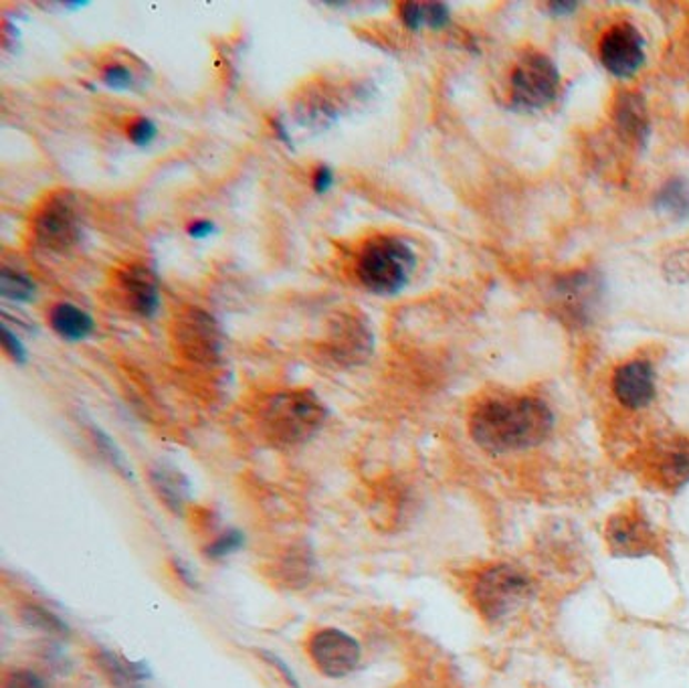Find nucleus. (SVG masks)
Listing matches in <instances>:
<instances>
[{"label": "nucleus", "instance_id": "f704fd0d", "mask_svg": "<svg viewBox=\"0 0 689 688\" xmlns=\"http://www.w3.org/2000/svg\"><path fill=\"white\" fill-rule=\"evenodd\" d=\"M271 131H273L275 138H278L280 143L285 144L288 148H293L292 136H290V132H288L285 124H283L280 118L271 119Z\"/></svg>", "mask_w": 689, "mask_h": 688}, {"label": "nucleus", "instance_id": "1a4fd4ad", "mask_svg": "<svg viewBox=\"0 0 689 688\" xmlns=\"http://www.w3.org/2000/svg\"><path fill=\"white\" fill-rule=\"evenodd\" d=\"M601 61L619 80H629L645 63V41L629 23L615 24L601 39Z\"/></svg>", "mask_w": 689, "mask_h": 688}, {"label": "nucleus", "instance_id": "423d86ee", "mask_svg": "<svg viewBox=\"0 0 689 688\" xmlns=\"http://www.w3.org/2000/svg\"><path fill=\"white\" fill-rule=\"evenodd\" d=\"M561 90V72L542 53H526L512 73V106L536 112L550 106Z\"/></svg>", "mask_w": 689, "mask_h": 688}, {"label": "nucleus", "instance_id": "0eeeda50", "mask_svg": "<svg viewBox=\"0 0 689 688\" xmlns=\"http://www.w3.org/2000/svg\"><path fill=\"white\" fill-rule=\"evenodd\" d=\"M175 343L188 361L211 365L222 353L221 326L205 310H182L175 321Z\"/></svg>", "mask_w": 689, "mask_h": 688}, {"label": "nucleus", "instance_id": "7c9ffc66", "mask_svg": "<svg viewBox=\"0 0 689 688\" xmlns=\"http://www.w3.org/2000/svg\"><path fill=\"white\" fill-rule=\"evenodd\" d=\"M4 688H48L43 678L36 677L35 673L31 670H14L11 673L7 680H4Z\"/></svg>", "mask_w": 689, "mask_h": 688}, {"label": "nucleus", "instance_id": "2f4dec72", "mask_svg": "<svg viewBox=\"0 0 689 688\" xmlns=\"http://www.w3.org/2000/svg\"><path fill=\"white\" fill-rule=\"evenodd\" d=\"M334 183H336V175L327 165H317L312 170V189L316 195H326L327 190L334 187Z\"/></svg>", "mask_w": 689, "mask_h": 688}, {"label": "nucleus", "instance_id": "f03ea898", "mask_svg": "<svg viewBox=\"0 0 689 688\" xmlns=\"http://www.w3.org/2000/svg\"><path fill=\"white\" fill-rule=\"evenodd\" d=\"M327 409L316 393L290 389L271 395L259 411V429L269 444L295 448L316 436L326 424Z\"/></svg>", "mask_w": 689, "mask_h": 688}, {"label": "nucleus", "instance_id": "ddd939ff", "mask_svg": "<svg viewBox=\"0 0 689 688\" xmlns=\"http://www.w3.org/2000/svg\"><path fill=\"white\" fill-rule=\"evenodd\" d=\"M613 124L627 143L645 148L651 138V116L641 94L619 92L613 102Z\"/></svg>", "mask_w": 689, "mask_h": 688}, {"label": "nucleus", "instance_id": "72a5a7b5", "mask_svg": "<svg viewBox=\"0 0 689 688\" xmlns=\"http://www.w3.org/2000/svg\"><path fill=\"white\" fill-rule=\"evenodd\" d=\"M261 654L265 656V660H268L269 665L275 666V668L280 670L281 677L288 680V685H290V687L300 688V682L295 680V677H293L292 670L288 668V665H285L283 660H281L280 656H275V654H269V653H261Z\"/></svg>", "mask_w": 689, "mask_h": 688}, {"label": "nucleus", "instance_id": "c85d7f7f", "mask_svg": "<svg viewBox=\"0 0 689 688\" xmlns=\"http://www.w3.org/2000/svg\"><path fill=\"white\" fill-rule=\"evenodd\" d=\"M398 17L409 31H419L425 27V2H400Z\"/></svg>", "mask_w": 689, "mask_h": 688}, {"label": "nucleus", "instance_id": "5701e85b", "mask_svg": "<svg viewBox=\"0 0 689 688\" xmlns=\"http://www.w3.org/2000/svg\"><path fill=\"white\" fill-rule=\"evenodd\" d=\"M661 272L669 284H689V250L671 251L661 263Z\"/></svg>", "mask_w": 689, "mask_h": 688}, {"label": "nucleus", "instance_id": "f257e3e1", "mask_svg": "<svg viewBox=\"0 0 689 688\" xmlns=\"http://www.w3.org/2000/svg\"><path fill=\"white\" fill-rule=\"evenodd\" d=\"M554 414L537 397H498L479 404L469 417V434L490 454L530 450L549 439Z\"/></svg>", "mask_w": 689, "mask_h": 688}, {"label": "nucleus", "instance_id": "f8f14e48", "mask_svg": "<svg viewBox=\"0 0 689 688\" xmlns=\"http://www.w3.org/2000/svg\"><path fill=\"white\" fill-rule=\"evenodd\" d=\"M613 393L617 402L627 409L637 411L651 405L657 393L654 365L643 358L620 365L613 375Z\"/></svg>", "mask_w": 689, "mask_h": 688}, {"label": "nucleus", "instance_id": "9b49d317", "mask_svg": "<svg viewBox=\"0 0 689 688\" xmlns=\"http://www.w3.org/2000/svg\"><path fill=\"white\" fill-rule=\"evenodd\" d=\"M651 522L637 511H620L608 521L607 543L619 557H643L655 551Z\"/></svg>", "mask_w": 689, "mask_h": 688}, {"label": "nucleus", "instance_id": "cd10ccee", "mask_svg": "<svg viewBox=\"0 0 689 688\" xmlns=\"http://www.w3.org/2000/svg\"><path fill=\"white\" fill-rule=\"evenodd\" d=\"M2 348H4V353L9 355L12 363H17V365H24L27 358H29L23 341L12 333L11 326L7 322L2 324Z\"/></svg>", "mask_w": 689, "mask_h": 688}, {"label": "nucleus", "instance_id": "f3484780", "mask_svg": "<svg viewBox=\"0 0 689 688\" xmlns=\"http://www.w3.org/2000/svg\"><path fill=\"white\" fill-rule=\"evenodd\" d=\"M655 211L676 223L689 221V178L674 177L666 180L655 195Z\"/></svg>", "mask_w": 689, "mask_h": 688}, {"label": "nucleus", "instance_id": "393cba45", "mask_svg": "<svg viewBox=\"0 0 689 688\" xmlns=\"http://www.w3.org/2000/svg\"><path fill=\"white\" fill-rule=\"evenodd\" d=\"M126 134H128L129 143L134 144V146L148 148V146H153L154 140L158 138L160 128H158V124H156L153 118L138 116V118H134L129 122Z\"/></svg>", "mask_w": 689, "mask_h": 688}, {"label": "nucleus", "instance_id": "9d476101", "mask_svg": "<svg viewBox=\"0 0 689 688\" xmlns=\"http://www.w3.org/2000/svg\"><path fill=\"white\" fill-rule=\"evenodd\" d=\"M117 285L122 298L134 314L142 319H154L163 304V292L158 275L146 263H129L117 273Z\"/></svg>", "mask_w": 689, "mask_h": 688}, {"label": "nucleus", "instance_id": "7ed1b4c3", "mask_svg": "<svg viewBox=\"0 0 689 688\" xmlns=\"http://www.w3.org/2000/svg\"><path fill=\"white\" fill-rule=\"evenodd\" d=\"M417 270V253L397 236L366 239L356 256L358 282L376 296H397Z\"/></svg>", "mask_w": 689, "mask_h": 688}, {"label": "nucleus", "instance_id": "dca6fc26", "mask_svg": "<svg viewBox=\"0 0 689 688\" xmlns=\"http://www.w3.org/2000/svg\"><path fill=\"white\" fill-rule=\"evenodd\" d=\"M49 324L67 343H82L95 333L94 316L71 302H59L49 310Z\"/></svg>", "mask_w": 689, "mask_h": 688}, {"label": "nucleus", "instance_id": "b1692460", "mask_svg": "<svg viewBox=\"0 0 689 688\" xmlns=\"http://www.w3.org/2000/svg\"><path fill=\"white\" fill-rule=\"evenodd\" d=\"M92 438H94L95 446L102 450V454L106 456L107 462L112 463L116 468L117 472L126 478H132V470H129L128 462L124 458V454L119 451L116 444L112 441V438L107 436L104 429L95 428L92 426Z\"/></svg>", "mask_w": 689, "mask_h": 688}, {"label": "nucleus", "instance_id": "20e7f679", "mask_svg": "<svg viewBox=\"0 0 689 688\" xmlns=\"http://www.w3.org/2000/svg\"><path fill=\"white\" fill-rule=\"evenodd\" d=\"M532 590V582L524 571L508 563H498L481 571L476 577L471 600L481 616L498 622L510 616L520 605L526 604Z\"/></svg>", "mask_w": 689, "mask_h": 688}, {"label": "nucleus", "instance_id": "6e6552de", "mask_svg": "<svg viewBox=\"0 0 689 688\" xmlns=\"http://www.w3.org/2000/svg\"><path fill=\"white\" fill-rule=\"evenodd\" d=\"M307 654L317 670L327 678L348 677L363 660L358 640L338 628L314 632L307 640Z\"/></svg>", "mask_w": 689, "mask_h": 688}, {"label": "nucleus", "instance_id": "2eb2a0df", "mask_svg": "<svg viewBox=\"0 0 689 688\" xmlns=\"http://www.w3.org/2000/svg\"><path fill=\"white\" fill-rule=\"evenodd\" d=\"M370 346H373V336L361 319L340 316L330 336L332 355L342 363H358L370 353Z\"/></svg>", "mask_w": 689, "mask_h": 688}, {"label": "nucleus", "instance_id": "412c9836", "mask_svg": "<svg viewBox=\"0 0 689 688\" xmlns=\"http://www.w3.org/2000/svg\"><path fill=\"white\" fill-rule=\"evenodd\" d=\"M661 476L667 487L679 488L689 482V444L679 446L671 454H667L661 463Z\"/></svg>", "mask_w": 689, "mask_h": 688}, {"label": "nucleus", "instance_id": "6ab92c4d", "mask_svg": "<svg viewBox=\"0 0 689 688\" xmlns=\"http://www.w3.org/2000/svg\"><path fill=\"white\" fill-rule=\"evenodd\" d=\"M97 665L102 666L114 688H142L140 682L146 677L144 666L128 663L109 650L97 654Z\"/></svg>", "mask_w": 689, "mask_h": 688}, {"label": "nucleus", "instance_id": "39448f33", "mask_svg": "<svg viewBox=\"0 0 689 688\" xmlns=\"http://www.w3.org/2000/svg\"><path fill=\"white\" fill-rule=\"evenodd\" d=\"M31 227L39 248L55 253L71 250L82 238V219L75 197L70 190H59L49 195L33 215Z\"/></svg>", "mask_w": 689, "mask_h": 688}, {"label": "nucleus", "instance_id": "c756f323", "mask_svg": "<svg viewBox=\"0 0 689 688\" xmlns=\"http://www.w3.org/2000/svg\"><path fill=\"white\" fill-rule=\"evenodd\" d=\"M451 21V11L445 2H425V27L429 29H445Z\"/></svg>", "mask_w": 689, "mask_h": 688}, {"label": "nucleus", "instance_id": "c9c22d12", "mask_svg": "<svg viewBox=\"0 0 689 688\" xmlns=\"http://www.w3.org/2000/svg\"><path fill=\"white\" fill-rule=\"evenodd\" d=\"M549 9H552V14H571V12L576 11V7H578V2H549L546 4Z\"/></svg>", "mask_w": 689, "mask_h": 688}, {"label": "nucleus", "instance_id": "a211bd4d", "mask_svg": "<svg viewBox=\"0 0 689 688\" xmlns=\"http://www.w3.org/2000/svg\"><path fill=\"white\" fill-rule=\"evenodd\" d=\"M150 482H153L156 494L160 497L164 504L173 511H180L188 499V480L180 475L176 468L168 463H156L150 470Z\"/></svg>", "mask_w": 689, "mask_h": 688}, {"label": "nucleus", "instance_id": "a878e982", "mask_svg": "<svg viewBox=\"0 0 689 688\" xmlns=\"http://www.w3.org/2000/svg\"><path fill=\"white\" fill-rule=\"evenodd\" d=\"M23 617L33 628L43 629V632H49V634H59V636L67 634V626L58 616H53L51 612L43 609V607L29 605L23 612Z\"/></svg>", "mask_w": 689, "mask_h": 688}, {"label": "nucleus", "instance_id": "4468645a", "mask_svg": "<svg viewBox=\"0 0 689 688\" xmlns=\"http://www.w3.org/2000/svg\"><path fill=\"white\" fill-rule=\"evenodd\" d=\"M603 282L595 272H576L562 278L556 284V294L562 309L573 321H588L593 316L598 300H601Z\"/></svg>", "mask_w": 689, "mask_h": 688}, {"label": "nucleus", "instance_id": "4be33fe9", "mask_svg": "<svg viewBox=\"0 0 689 688\" xmlns=\"http://www.w3.org/2000/svg\"><path fill=\"white\" fill-rule=\"evenodd\" d=\"M102 84L106 85L112 92H129L136 85V75L129 70L126 63L109 61L102 70Z\"/></svg>", "mask_w": 689, "mask_h": 688}, {"label": "nucleus", "instance_id": "bb28decb", "mask_svg": "<svg viewBox=\"0 0 689 688\" xmlns=\"http://www.w3.org/2000/svg\"><path fill=\"white\" fill-rule=\"evenodd\" d=\"M243 545H246V534L231 529V531H227V533L219 534V536L212 541L209 549H207V557H229V555L237 553Z\"/></svg>", "mask_w": 689, "mask_h": 688}, {"label": "nucleus", "instance_id": "aec40b11", "mask_svg": "<svg viewBox=\"0 0 689 688\" xmlns=\"http://www.w3.org/2000/svg\"><path fill=\"white\" fill-rule=\"evenodd\" d=\"M36 294V284L27 275L14 268L4 265L0 270V296L19 304H29Z\"/></svg>", "mask_w": 689, "mask_h": 688}, {"label": "nucleus", "instance_id": "473e14b6", "mask_svg": "<svg viewBox=\"0 0 689 688\" xmlns=\"http://www.w3.org/2000/svg\"><path fill=\"white\" fill-rule=\"evenodd\" d=\"M188 238L207 239L217 233V226L211 219H192L187 226Z\"/></svg>", "mask_w": 689, "mask_h": 688}]
</instances>
